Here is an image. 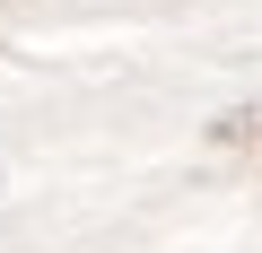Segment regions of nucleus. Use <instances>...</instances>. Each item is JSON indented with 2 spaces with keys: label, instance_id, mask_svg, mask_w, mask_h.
<instances>
[{
  "label": "nucleus",
  "instance_id": "nucleus-1",
  "mask_svg": "<svg viewBox=\"0 0 262 253\" xmlns=\"http://www.w3.org/2000/svg\"><path fill=\"white\" fill-rule=\"evenodd\" d=\"M227 131H236V140H262V113H236V122H227Z\"/></svg>",
  "mask_w": 262,
  "mask_h": 253
}]
</instances>
